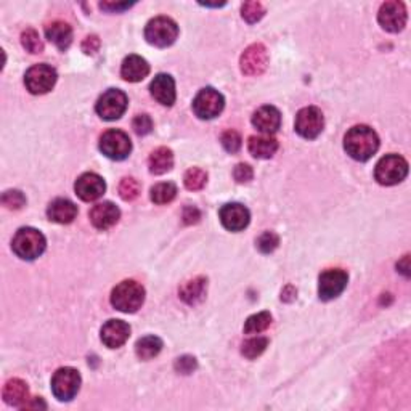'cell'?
Listing matches in <instances>:
<instances>
[{
    "mask_svg": "<svg viewBox=\"0 0 411 411\" xmlns=\"http://www.w3.org/2000/svg\"><path fill=\"white\" fill-rule=\"evenodd\" d=\"M247 150L250 153L257 159H270L272 156L278 151V142L270 135H259V137L250 138V143H247Z\"/></svg>",
    "mask_w": 411,
    "mask_h": 411,
    "instance_id": "cell-25",
    "label": "cell"
},
{
    "mask_svg": "<svg viewBox=\"0 0 411 411\" xmlns=\"http://www.w3.org/2000/svg\"><path fill=\"white\" fill-rule=\"evenodd\" d=\"M296 294L297 291L293 288V286H286V288L283 289V293H281V301L284 302H291L293 299H296Z\"/></svg>",
    "mask_w": 411,
    "mask_h": 411,
    "instance_id": "cell-45",
    "label": "cell"
},
{
    "mask_svg": "<svg viewBox=\"0 0 411 411\" xmlns=\"http://www.w3.org/2000/svg\"><path fill=\"white\" fill-rule=\"evenodd\" d=\"M151 201L154 204H167L177 196V187L171 182H162L151 188Z\"/></svg>",
    "mask_w": 411,
    "mask_h": 411,
    "instance_id": "cell-29",
    "label": "cell"
},
{
    "mask_svg": "<svg viewBox=\"0 0 411 411\" xmlns=\"http://www.w3.org/2000/svg\"><path fill=\"white\" fill-rule=\"evenodd\" d=\"M80 389V375L74 368L64 366L57 370L52 377V392L62 402H69Z\"/></svg>",
    "mask_w": 411,
    "mask_h": 411,
    "instance_id": "cell-6",
    "label": "cell"
},
{
    "mask_svg": "<svg viewBox=\"0 0 411 411\" xmlns=\"http://www.w3.org/2000/svg\"><path fill=\"white\" fill-rule=\"evenodd\" d=\"M183 183L190 192H198L203 190L208 183V174L206 171L199 169V167H192L185 172V177H183Z\"/></svg>",
    "mask_w": 411,
    "mask_h": 411,
    "instance_id": "cell-30",
    "label": "cell"
},
{
    "mask_svg": "<svg viewBox=\"0 0 411 411\" xmlns=\"http://www.w3.org/2000/svg\"><path fill=\"white\" fill-rule=\"evenodd\" d=\"M119 217H121V210H119L116 204H113L110 201L96 204L90 210V222L94 224L95 229L103 231L111 229L113 225H116Z\"/></svg>",
    "mask_w": 411,
    "mask_h": 411,
    "instance_id": "cell-18",
    "label": "cell"
},
{
    "mask_svg": "<svg viewBox=\"0 0 411 411\" xmlns=\"http://www.w3.org/2000/svg\"><path fill=\"white\" fill-rule=\"evenodd\" d=\"M199 219H201V212H199L194 206H187V208L183 209V222H185L187 225L196 224Z\"/></svg>",
    "mask_w": 411,
    "mask_h": 411,
    "instance_id": "cell-42",
    "label": "cell"
},
{
    "mask_svg": "<svg viewBox=\"0 0 411 411\" xmlns=\"http://www.w3.org/2000/svg\"><path fill=\"white\" fill-rule=\"evenodd\" d=\"M129 336H131V326L122 320H110L101 328V340L110 349L121 347L127 342Z\"/></svg>",
    "mask_w": 411,
    "mask_h": 411,
    "instance_id": "cell-17",
    "label": "cell"
},
{
    "mask_svg": "<svg viewBox=\"0 0 411 411\" xmlns=\"http://www.w3.org/2000/svg\"><path fill=\"white\" fill-rule=\"evenodd\" d=\"M407 7L403 2L398 0H391V2H384L377 13V21L382 26V29L389 32H400L405 24H407Z\"/></svg>",
    "mask_w": 411,
    "mask_h": 411,
    "instance_id": "cell-13",
    "label": "cell"
},
{
    "mask_svg": "<svg viewBox=\"0 0 411 411\" xmlns=\"http://www.w3.org/2000/svg\"><path fill=\"white\" fill-rule=\"evenodd\" d=\"M233 177L238 183H247L254 177L252 167L250 164H238L233 171Z\"/></svg>",
    "mask_w": 411,
    "mask_h": 411,
    "instance_id": "cell-41",
    "label": "cell"
},
{
    "mask_svg": "<svg viewBox=\"0 0 411 411\" xmlns=\"http://www.w3.org/2000/svg\"><path fill=\"white\" fill-rule=\"evenodd\" d=\"M127 105V95L122 90L110 89L96 101L95 110L99 113V116L105 119V121H116V119H119L126 113Z\"/></svg>",
    "mask_w": 411,
    "mask_h": 411,
    "instance_id": "cell-9",
    "label": "cell"
},
{
    "mask_svg": "<svg viewBox=\"0 0 411 411\" xmlns=\"http://www.w3.org/2000/svg\"><path fill=\"white\" fill-rule=\"evenodd\" d=\"M100 151L113 161H122L131 154L132 142L126 132L111 129L101 135Z\"/></svg>",
    "mask_w": 411,
    "mask_h": 411,
    "instance_id": "cell-8",
    "label": "cell"
},
{
    "mask_svg": "<svg viewBox=\"0 0 411 411\" xmlns=\"http://www.w3.org/2000/svg\"><path fill=\"white\" fill-rule=\"evenodd\" d=\"M178 37V26L174 20L167 18V16H158V18L151 20L145 28V39L148 44L166 48L174 44Z\"/></svg>",
    "mask_w": 411,
    "mask_h": 411,
    "instance_id": "cell-5",
    "label": "cell"
},
{
    "mask_svg": "<svg viewBox=\"0 0 411 411\" xmlns=\"http://www.w3.org/2000/svg\"><path fill=\"white\" fill-rule=\"evenodd\" d=\"M140 192H142V187H140L138 180H135L134 177L122 178V182L119 183V194H121L124 201H134V199H137Z\"/></svg>",
    "mask_w": 411,
    "mask_h": 411,
    "instance_id": "cell-35",
    "label": "cell"
},
{
    "mask_svg": "<svg viewBox=\"0 0 411 411\" xmlns=\"http://www.w3.org/2000/svg\"><path fill=\"white\" fill-rule=\"evenodd\" d=\"M267 345H268L267 338H252L243 344L241 354L245 355L246 359L254 360V359H257L259 355L264 354V350L267 349Z\"/></svg>",
    "mask_w": 411,
    "mask_h": 411,
    "instance_id": "cell-32",
    "label": "cell"
},
{
    "mask_svg": "<svg viewBox=\"0 0 411 411\" xmlns=\"http://www.w3.org/2000/svg\"><path fill=\"white\" fill-rule=\"evenodd\" d=\"M45 236L39 230L31 229V226L20 229L12 241L13 252L23 261H34V259L42 256L45 251Z\"/></svg>",
    "mask_w": 411,
    "mask_h": 411,
    "instance_id": "cell-2",
    "label": "cell"
},
{
    "mask_svg": "<svg viewBox=\"0 0 411 411\" xmlns=\"http://www.w3.org/2000/svg\"><path fill=\"white\" fill-rule=\"evenodd\" d=\"M74 190L82 201L90 203L103 196V193L106 192V183L100 175L87 172V174H82L75 180Z\"/></svg>",
    "mask_w": 411,
    "mask_h": 411,
    "instance_id": "cell-16",
    "label": "cell"
},
{
    "mask_svg": "<svg viewBox=\"0 0 411 411\" xmlns=\"http://www.w3.org/2000/svg\"><path fill=\"white\" fill-rule=\"evenodd\" d=\"M47 39L55 45L58 50H68L73 42V29L71 26L64 21H53V23L45 26Z\"/></svg>",
    "mask_w": 411,
    "mask_h": 411,
    "instance_id": "cell-23",
    "label": "cell"
},
{
    "mask_svg": "<svg viewBox=\"0 0 411 411\" xmlns=\"http://www.w3.org/2000/svg\"><path fill=\"white\" fill-rule=\"evenodd\" d=\"M132 127L137 135H148L151 131H153V121L148 115H138L134 117Z\"/></svg>",
    "mask_w": 411,
    "mask_h": 411,
    "instance_id": "cell-39",
    "label": "cell"
},
{
    "mask_svg": "<svg viewBox=\"0 0 411 411\" xmlns=\"http://www.w3.org/2000/svg\"><path fill=\"white\" fill-rule=\"evenodd\" d=\"M220 142H222V147L225 148V151L235 154L241 148V135L236 131H226L224 132V135H222Z\"/></svg>",
    "mask_w": 411,
    "mask_h": 411,
    "instance_id": "cell-38",
    "label": "cell"
},
{
    "mask_svg": "<svg viewBox=\"0 0 411 411\" xmlns=\"http://www.w3.org/2000/svg\"><path fill=\"white\" fill-rule=\"evenodd\" d=\"M408 175V162L398 154H387L380 159L375 169V178L377 183L386 187L397 185Z\"/></svg>",
    "mask_w": 411,
    "mask_h": 411,
    "instance_id": "cell-4",
    "label": "cell"
},
{
    "mask_svg": "<svg viewBox=\"0 0 411 411\" xmlns=\"http://www.w3.org/2000/svg\"><path fill=\"white\" fill-rule=\"evenodd\" d=\"M278 245H280V238L277 233H273V231H265V233L259 236L257 240L259 251L264 254L273 252L278 247Z\"/></svg>",
    "mask_w": 411,
    "mask_h": 411,
    "instance_id": "cell-36",
    "label": "cell"
},
{
    "mask_svg": "<svg viewBox=\"0 0 411 411\" xmlns=\"http://www.w3.org/2000/svg\"><path fill=\"white\" fill-rule=\"evenodd\" d=\"M145 302L143 286L134 280H126L119 283L111 293V304L119 312L134 313Z\"/></svg>",
    "mask_w": 411,
    "mask_h": 411,
    "instance_id": "cell-3",
    "label": "cell"
},
{
    "mask_svg": "<svg viewBox=\"0 0 411 411\" xmlns=\"http://www.w3.org/2000/svg\"><path fill=\"white\" fill-rule=\"evenodd\" d=\"M150 172L154 175H162L166 172H169L174 166V154L172 151L166 147L156 148L148 158Z\"/></svg>",
    "mask_w": 411,
    "mask_h": 411,
    "instance_id": "cell-27",
    "label": "cell"
},
{
    "mask_svg": "<svg viewBox=\"0 0 411 411\" xmlns=\"http://www.w3.org/2000/svg\"><path fill=\"white\" fill-rule=\"evenodd\" d=\"M265 15V7L261 2H256V0H252V2H245L241 7V16L243 20L247 21L250 24L257 23V21H261Z\"/></svg>",
    "mask_w": 411,
    "mask_h": 411,
    "instance_id": "cell-33",
    "label": "cell"
},
{
    "mask_svg": "<svg viewBox=\"0 0 411 411\" xmlns=\"http://www.w3.org/2000/svg\"><path fill=\"white\" fill-rule=\"evenodd\" d=\"M3 400L12 407L23 408L31 400L28 384L21 380H10L3 387Z\"/></svg>",
    "mask_w": 411,
    "mask_h": 411,
    "instance_id": "cell-24",
    "label": "cell"
},
{
    "mask_svg": "<svg viewBox=\"0 0 411 411\" xmlns=\"http://www.w3.org/2000/svg\"><path fill=\"white\" fill-rule=\"evenodd\" d=\"M2 204L7 209L18 210L26 204V198L20 190H8L2 194Z\"/></svg>",
    "mask_w": 411,
    "mask_h": 411,
    "instance_id": "cell-37",
    "label": "cell"
},
{
    "mask_svg": "<svg viewBox=\"0 0 411 411\" xmlns=\"http://www.w3.org/2000/svg\"><path fill=\"white\" fill-rule=\"evenodd\" d=\"M349 281V275L340 268L324 270L318 280V296L322 301H333L342 294Z\"/></svg>",
    "mask_w": 411,
    "mask_h": 411,
    "instance_id": "cell-12",
    "label": "cell"
},
{
    "mask_svg": "<svg viewBox=\"0 0 411 411\" xmlns=\"http://www.w3.org/2000/svg\"><path fill=\"white\" fill-rule=\"evenodd\" d=\"M272 323V315L268 312H261L256 315L250 317L245 324V333L246 334H259L265 331Z\"/></svg>",
    "mask_w": 411,
    "mask_h": 411,
    "instance_id": "cell-31",
    "label": "cell"
},
{
    "mask_svg": "<svg viewBox=\"0 0 411 411\" xmlns=\"http://www.w3.org/2000/svg\"><path fill=\"white\" fill-rule=\"evenodd\" d=\"M57 71L50 64H34L24 75V85L32 95H44L57 84Z\"/></svg>",
    "mask_w": 411,
    "mask_h": 411,
    "instance_id": "cell-7",
    "label": "cell"
},
{
    "mask_svg": "<svg viewBox=\"0 0 411 411\" xmlns=\"http://www.w3.org/2000/svg\"><path fill=\"white\" fill-rule=\"evenodd\" d=\"M252 124L259 132L265 135H272L281 126V115L275 106H262L254 113Z\"/></svg>",
    "mask_w": 411,
    "mask_h": 411,
    "instance_id": "cell-20",
    "label": "cell"
},
{
    "mask_svg": "<svg viewBox=\"0 0 411 411\" xmlns=\"http://www.w3.org/2000/svg\"><path fill=\"white\" fill-rule=\"evenodd\" d=\"M21 44L28 50L32 55H37V53H42L44 52V44H42L41 37H39V32L36 29H26L23 34H21Z\"/></svg>",
    "mask_w": 411,
    "mask_h": 411,
    "instance_id": "cell-34",
    "label": "cell"
},
{
    "mask_svg": "<svg viewBox=\"0 0 411 411\" xmlns=\"http://www.w3.org/2000/svg\"><path fill=\"white\" fill-rule=\"evenodd\" d=\"M206 291H208V281H206V278H193L187 281L180 288V299L187 302L188 305H196L206 297Z\"/></svg>",
    "mask_w": 411,
    "mask_h": 411,
    "instance_id": "cell-26",
    "label": "cell"
},
{
    "mask_svg": "<svg viewBox=\"0 0 411 411\" xmlns=\"http://www.w3.org/2000/svg\"><path fill=\"white\" fill-rule=\"evenodd\" d=\"M150 74V64L145 58L138 55H131L122 62L121 75L127 82H140Z\"/></svg>",
    "mask_w": 411,
    "mask_h": 411,
    "instance_id": "cell-22",
    "label": "cell"
},
{
    "mask_svg": "<svg viewBox=\"0 0 411 411\" xmlns=\"http://www.w3.org/2000/svg\"><path fill=\"white\" fill-rule=\"evenodd\" d=\"M47 215L48 219L57 222V224H71L78 217V206L66 198H58L48 206Z\"/></svg>",
    "mask_w": 411,
    "mask_h": 411,
    "instance_id": "cell-21",
    "label": "cell"
},
{
    "mask_svg": "<svg viewBox=\"0 0 411 411\" xmlns=\"http://www.w3.org/2000/svg\"><path fill=\"white\" fill-rule=\"evenodd\" d=\"M219 215H220L222 225L230 231L245 230L246 226L250 225V220H251L250 210L240 203L225 204L224 208L220 209Z\"/></svg>",
    "mask_w": 411,
    "mask_h": 411,
    "instance_id": "cell-15",
    "label": "cell"
},
{
    "mask_svg": "<svg viewBox=\"0 0 411 411\" xmlns=\"http://www.w3.org/2000/svg\"><path fill=\"white\" fill-rule=\"evenodd\" d=\"M37 408H47V405L44 403L42 398H34L32 402H28L21 410H37Z\"/></svg>",
    "mask_w": 411,
    "mask_h": 411,
    "instance_id": "cell-46",
    "label": "cell"
},
{
    "mask_svg": "<svg viewBox=\"0 0 411 411\" xmlns=\"http://www.w3.org/2000/svg\"><path fill=\"white\" fill-rule=\"evenodd\" d=\"M225 106V100L222 94L212 87H206L193 100V111L199 119L217 117Z\"/></svg>",
    "mask_w": 411,
    "mask_h": 411,
    "instance_id": "cell-11",
    "label": "cell"
},
{
    "mask_svg": "<svg viewBox=\"0 0 411 411\" xmlns=\"http://www.w3.org/2000/svg\"><path fill=\"white\" fill-rule=\"evenodd\" d=\"M324 117L323 113L317 106H307L297 113L296 116V132L302 138L313 140L323 132Z\"/></svg>",
    "mask_w": 411,
    "mask_h": 411,
    "instance_id": "cell-10",
    "label": "cell"
},
{
    "mask_svg": "<svg viewBox=\"0 0 411 411\" xmlns=\"http://www.w3.org/2000/svg\"><path fill=\"white\" fill-rule=\"evenodd\" d=\"M241 71L246 75H261L268 66V52L262 44H252L240 59Z\"/></svg>",
    "mask_w": 411,
    "mask_h": 411,
    "instance_id": "cell-14",
    "label": "cell"
},
{
    "mask_svg": "<svg viewBox=\"0 0 411 411\" xmlns=\"http://www.w3.org/2000/svg\"><path fill=\"white\" fill-rule=\"evenodd\" d=\"M162 340L156 336L142 338L135 344V354L140 360H151L161 352Z\"/></svg>",
    "mask_w": 411,
    "mask_h": 411,
    "instance_id": "cell-28",
    "label": "cell"
},
{
    "mask_svg": "<svg viewBox=\"0 0 411 411\" xmlns=\"http://www.w3.org/2000/svg\"><path fill=\"white\" fill-rule=\"evenodd\" d=\"M153 99L164 106H172L175 103V82L169 74H158L150 85Z\"/></svg>",
    "mask_w": 411,
    "mask_h": 411,
    "instance_id": "cell-19",
    "label": "cell"
},
{
    "mask_svg": "<svg viewBox=\"0 0 411 411\" xmlns=\"http://www.w3.org/2000/svg\"><path fill=\"white\" fill-rule=\"evenodd\" d=\"M134 3H127V2H122V3H115V2H101L100 3V8L105 10V12H110V13H117V12H122V10H127L131 8Z\"/></svg>",
    "mask_w": 411,
    "mask_h": 411,
    "instance_id": "cell-44",
    "label": "cell"
},
{
    "mask_svg": "<svg viewBox=\"0 0 411 411\" xmlns=\"http://www.w3.org/2000/svg\"><path fill=\"white\" fill-rule=\"evenodd\" d=\"M100 48V39L96 36H89L85 37V41L82 42V50L87 53V55H94V53L99 52Z\"/></svg>",
    "mask_w": 411,
    "mask_h": 411,
    "instance_id": "cell-43",
    "label": "cell"
},
{
    "mask_svg": "<svg viewBox=\"0 0 411 411\" xmlns=\"http://www.w3.org/2000/svg\"><path fill=\"white\" fill-rule=\"evenodd\" d=\"M344 148L355 161H368L380 148V137L368 126H354L344 137Z\"/></svg>",
    "mask_w": 411,
    "mask_h": 411,
    "instance_id": "cell-1",
    "label": "cell"
},
{
    "mask_svg": "<svg viewBox=\"0 0 411 411\" xmlns=\"http://www.w3.org/2000/svg\"><path fill=\"white\" fill-rule=\"evenodd\" d=\"M196 366H198L196 359L190 355H183L175 361V370L178 373H182V375H190V373L196 370Z\"/></svg>",
    "mask_w": 411,
    "mask_h": 411,
    "instance_id": "cell-40",
    "label": "cell"
}]
</instances>
